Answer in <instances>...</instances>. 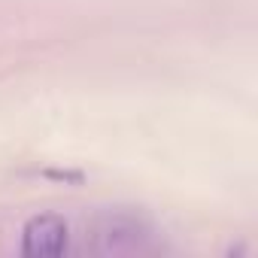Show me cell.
<instances>
[{"instance_id": "obj_1", "label": "cell", "mask_w": 258, "mask_h": 258, "mask_svg": "<svg viewBox=\"0 0 258 258\" xmlns=\"http://www.w3.org/2000/svg\"><path fill=\"white\" fill-rule=\"evenodd\" d=\"M94 249L100 255H146L155 252V228L127 210H109L94 225Z\"/></svg>"}, {"instance_id": "obj_2", "label": "cell", "mask_w": 258, "mask_h": 258, "mask_svg": "<svg viewBox=\"0 0 258 258\" xmlns=\"http://www.w3.org/2000/svg\"><path fill=\"white\" fill-rule=\"evenodd\" d=\"M70 228L67 219L58 213H40L25 222L22 228V255L28 258H55L67 252Z\"/></svg>"}]
</instances>
